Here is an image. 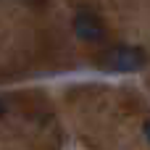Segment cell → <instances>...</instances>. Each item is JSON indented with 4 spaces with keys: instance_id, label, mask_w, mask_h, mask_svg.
Masks as SVG:
<instances>
[{
    "instance_id": "6da1fadb",
    "label": "cell",
    "mask_w": 150,
    "mask_h": 150,
    "mask_svg": "<svg viewBox=\"0 0 150 150\" xmlns=\"http://www.w3.org/2000/svg\"><path fill=\"white\" fill-rule=\"evenodd\" d=\"M103 63L113 71H137L148 63V55L142 47H134V45H119V47H111L103 58Z\"/></svg>"
},
{
    "instance_id": "7a4b0ae2",
    "label": "cell",
    "mask_w": 150,
    "mask_h": 150,
    "mask_svg": "<svg viewBox=\"0 0 150 150\" xmlns=\"http://www.w3.org/2000/svg\"><path fill=\"white\" fill-rule=\"evenodd\" d=\"M74 34H76L79 40H84V42H100V40L105 37V26H103V21H100L95 13L79 11V13L74 16Z\"/></svg>"
},
{
    "instance_id": "3957f363",
    "label": "cell",
    "mask_w": 150,
    "mask_h": 150,
    "mask_svg": "<svg viewBox=\"0 0 150 150\" xmlns=\"http://www.w3.org/2000/svg\"><path fill=\"white\" fill-rule=\"evenodd\" d=\"M145 137H148V142H150V119L145 121Z\"/></svg>"
},
{
    "instance_id": "277c9868",
    "label": "cell",
    "mask_w": 150,
    "mask_h": 150,
    "mask_svg": "<svg viewBox=\"0 0 150 150\" xmlns=\"http://www.w3.org/2000/svg\"><path fill=\"white\" fill-rule=\"evenodd\" d=\"M0 116H3V103H0Z\"/></svg>"
}]
</instances>
